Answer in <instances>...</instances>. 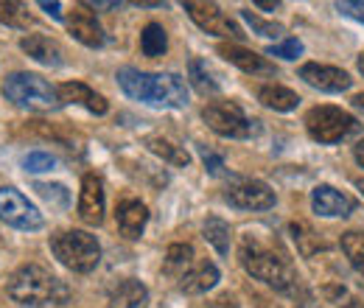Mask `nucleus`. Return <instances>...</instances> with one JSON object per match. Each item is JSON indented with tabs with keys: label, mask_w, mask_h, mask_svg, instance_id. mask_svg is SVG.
I'll return each instance as SVG.
<instances>
[{
	"label": "nucleus",
	"mask_w": 364,
	"mask_h": 308,
	"mask_svg": "<svg viewBox=\"0 0 364 308\" xmlns=\"http://www.w3.org/2000/svg\"><path fill=\"white\" fill-rule=\"evenodd\" d=\"M199 154H202V163H205V169H208V174L213 176H225L228 174V169H225V160L213 152V149H208V146H199Z\"/></svg>",
	"instance_id": "obj_34"
},
{
	"label": "nucleus",
	"mask_w": 364,
	"mask_h": 308,
	"mask_svg": "<svg viewBox=\"0 0 364 308\" xmlns=\"http://www.w3.org/2000/svg\"><path fill=\"white\" fill-rule=\"evenodd\" d=\"M6 292L17 306L26 308L62 306L70 297V289L40 264H23L20 269H14L6 283Z\"/></svg>",
	"instance_id": "obj_2"
},
{
	"label": "nucleus",
	"mask_w": 364,
	"mask_h": 308,
	"mask_svg": "<svg viewBox=\"0 0 364 308\" xmlns=\"http://www.w3.org/2000/svg\"><path fill=\"white\" fill-rule=\"evenodd\" d=\"M0 219L14 230H40L43 227V213L37 211L28 196H23L17 188L3 185L0 188Z\"/></svg>",
	"instance_id": "obj_9"
},
{
	"label": "nucleus",
	"mask_w": 364,
	"mask_h": 308,
	"mask_svg": "<svg viewBox=\"0 0 364 308\" xmlns=\"http://www.w3.org/2000/svg\"><path fill=\"white\" fill-rule=\"evenodd\" d=\"M225 202L238 211H269L274 208V191L261 179H235L225 191Z\"/></svg>",
	"instance_id": "obj_10"
},
{
	"label": "nucleus",
	"mask_w": 364,
	"mask_h": 308,
	"mask_svg": "<svg viewBox=\"0 0 364 308\" xmlns=\"http://www.w3.org/2000/svg\"><path fill=\"white\" fill-rule=\"evenodd\" d=\"M311 208L317 216H325V219H345L356 211V202L333 185H317L311 191Z\"/></svg>",
	"instance_id": "obj_12"
},
{
	"label": "nucleus",
	"mask_w": 364,
	"mask_h": 308,
	"mask_svg": "<svg viewBox=\"0 0 364 308\" xmlns=\"http://www.w3.org/2000/svg\"><path fill=\"white\" fill-rule=\"evenodd\" d=\"M149 306V289L135 280V277H127L121 280L112 294H109V308H146Z\"/></svg>",
	"instance_id": "obj_20"
},
{
	"label": "nucleus",
	"mask_w": 364,
	"mask_h": 308,
	"mask_svg": "<svg viewBox=\"0 0 364 308\" xmlns=\"http://www.w3.org/2000/svg\"><path fill=\"white\" fill-rule=\"evenodd\" d=\"M79 219L90 227L104 221V182L98 174L82 176V193H79Z\"/></svg>",
	"instance_id": "obj_13"
},
{
	"label": "nucleus",
	"mask_w": 364,
	"mask_h": 308,
	"mask_svg": "<svg viewBox=\"0 0 364 308\" xmlns=\"http://www.w3.org/2000/svg\"><path fill=\"white\" fill-rule=\"evenodd\" d=\"M0 23H6L11 28H26V26H31V14L23 3H3L0 0Z\"/></svg>",
	"instance_id": "obj_29"
},
{
	"label": "nucleus",
	"mask_w": 364,
	"mask_h": 308,
	"mask_svg": "<svg viewBox=\"0 0 364 308\" xmlns=\"http://www.w3.org/2000/svg\"><path fill=\"white\" fill-rule=\"evenodd\" d=\"M3 95L14 107L31 110V112H53L62 107L59 90L37 73H11L3 85Z\"/></svg>",
	"instance_id": "obj_4"
},
{
	"label": "nucleus",
	"mask_w": 364,
	"mask_h": 308,
	"mask_svg": "<svg viewBox=\"0 0 364 308\" xmlns=\"http://www.w3.org/2000/svg\"><path fill=\"white\" fill-rule=\"evenodd\" d=\"M202 118L205 124L222 137H230V140H252L261 134V121L247 115L235 101H210L205 110H202Z\"/></svg>",
	"instance_id": "obj_6"
},
{
	"label": "nucleus",
	"mask_w": 364,
	"mask_h": 308,
	"mask_svg": "<svg viewBox=\"0 0 364 308\" xmlns=\"http://www.w3.org/2000/svg\"><path fill=\"white\" fill-rule=\"evenodd\" d=\"M202 235H205V241H208L219 255H228L230 253L232 230H230V224L225 219H219V216H208L205 224H202Z\"/></svg>",
	"instance_id": "obj_25"
},
{
	"label": "nucleus",
	"mask_w": 364,
	"mask_h": 308,
	"mask_svg": "<svg viewBox=\"0 0 364 308\" xmlns=\"http://www.w3.org/2000/svg\"><path fill=\"white\" fill-rule=\"evenodd\" d=\"M166 48H168L166 28H163L160 23H149V26L143 28V34H140V51H143V56L157 59V56L166 53Z\"/></svg>",
	"instance_id": "obj_27"
},
{
	"label": "nucleus",
	"mask_w": 364,
	"mask_h": 308,
	"mask_svg": "<svg viewBox=\"0 0 364 308\" xmlns=\"http://www.w3.org/2000/svg\"><path fill=\"white\" fill-rule=\"evenodd\" d=\"M356 68H359V73L364 76V51L359 53V59H356Z\"/></svg>",
	"instance_id": "obj_40"
},
{
	"label": "nucleus",
	"mask_w": 364,
	"mask_h": 308,
	"mask_svg": "<svg viewBox=\"0 0 364 308\" xmlns=\"http://www.w3.org/2000/svg\"><path fill=\"white\" fill-rule=\"evenodd\" d=\"M339 308H364V300L362 297H345V300L339 303Z\"/></svg>",
	"instance_id": "obj_37"
},
{
	"label": "nucleus",
	"mask_w": 364,
	"mask_h": 308,
	"mask_svg": "<svg viewBox=\"0 0 364 308\" xmlns=\"http://www.w3.org/2000/svg\"><path fill=\"white\" fill-rule=\"evenodd\" d=\"M50 253L56 255V261L68 266L70 272L87 275L101 261V244L98 238L85 233V230H62L50 238Z\"/></svg>",
	"instance_id": "obj_5"
},
{
	"label": "nucleus",
	"mask_w": 364,
	"mask_h": 308,
	"mask_svg": "<svg viewBox=\"0 0 364 308\" xmlns=\"http://www.w3.org/2000/svg\"><path fill=\"white\" fill-rule=\"evenodd\" d=\"M40 9H46V11H48V14H50V17H56V20H62V11H59L62 6H59V3H48V0H43V3H40Z\"/></svg>",
	"instance_id": "obj_36"
},
{
	"label": "nucleus",
	"mask_w": 364,
	"mask_h": 308,
	"mask_svg": "<svg viewBox=\"0 0 364 308\" xmlns=\"http://www.w3.org/2000/svg\"><path fill=\"white\" fill-rule=\"evenodd\" d=\"M267 56H277V59L291 62V59L303 56V43H300V40H294V37H289V40H283V43L269 45V48H267Z\"/></svg>",
	"instance_id": "obj_32"
},
{
	"label": "nucleus",
	"mask_w": 364,
	"mask_h": 308,
	"mask_svg": "<svg viewBox=\"0 0 364 308\" xmlns=\"http://www.w3.org/2000/svg\"><path fill=\"white\" fill-rule=\"evenodd\" d=\"M143 143H146V149L151 154H157L160 160H166V163H171L177 169H188V163H191V154L185 149H180V146H174L171 140H166L163 134H149Z\"/></svg>",
	"instance_id": "obj_24"
},
{
	"label": "nucleus",
	"mask_w": 364,
	"mask_h": 308,
	"mask_svg": "<svg viewBox=\"0 0 364 308\" xmlns=\"http://www.w3.org/2000/svg\"><path fill=\"white\" fill-rule=\"evenodd\" d=\"M23 169H26L28 174H43V171L56 169V157L48 154V152H31V154L23 160Z\"/></svg>",
	"instance_id": "obj_31"
},
{
	"label": "nucleus",
	"mask_w": 364,
	"mask_h": 308,
	"mask_svg": "<svg viewBox=\"0 0 364 308\" xmlns=\"http://www.w3.org/2000/svg\"><path fill=\"white\" fill-rule=\"evenodd\" d=\"M118 227L127 238H140V233L146 230V221H149V208L140 202V199H124L118 205Z\"/></svg>",
	"instance_id": "obj_19"
},
{
	"label": "nucleus",
	"mask_w": 364,
	"mask_h": 308,
	"mask_svg": "<svg viewBox=\"0 0 364 308\" xmlns=\"http://www.w3.org/2000/svg\"><path fill=\"white\" fill-rule=\"evenodd\" d=\"M353 157H356V163H359V166L364 169V137L359 140V143H356V146H353Z\"/></svg>",
	"instance_id": "obj_38"
},
{
	"label": "nucleus",
	"mask_w": 364,
	"mask_h": 308,
	"mask_svg": "<svg viewBox=\"0 0 364 308\" xmlns=\"http://www.w3.org/2000/svg\"><path fill=\"white\" fill-rule=\"evenodd\" d=\"M193 264H196V253H193L191 244H171L168 247V253H166V275L180 280Z\"/></svg>",
	"instance_id": "obj_26"
},
{
	"label": "nucleus",
	"mask_w": 364,
	"mask_h": 308,
	"mask_svg": "<svg viewBox=\"0 0 364 308\" xmlns=\"http://www.w3.org/2000/svg\"><path fill=\"white\" fill-rule=\"evenodd\" d=\"M258 101L274 112H291L300 104V95L294 90L283 87V85H264L258 90Z\"/></svg>",
	"instance_id": "obj_23"
},
{
	"label": "nucleus",
	"mask_w": 364,
	"mask_h": 308,
	"mask_svg": "<svg viewBox=\"0 0 364 308\" xmlns=\"http://www.w3.org/2000/svg\"><path fill=\"white\" fill-rule=\"evenodd\" d=\"M185 11L188 17L205 31V34H213V37H225V40H244L247 34L238 28V23L228 17L216 3H199V0H188L185 3Z\"/></svg>",
	"instance_id": "obj_8"
},
{
	"label": "nucleus",
	"mask_w": 364,
	"mask_h": 308,
	"mask_svg": "<svg viewBox=\"0 0 364 308\" xmlns=\"http://www.w3.org/2000/svg\"><path fill=\"white\" fill-rule=\"evenodd\" d=\"M306 129L317 143L333 146V143H342L345 137H350L353 132H359V121L339 107L322 104V107H311L306 112Z\"/></svg>",
	"instance_id": "obj_7"
},
{
	"label": "nucleus",
	"mask_w": 364,
	"mask_h": 308,
	"mask_svg": "<svg viewBox=\"0 0 364 308\" xmlns=\"http://www.w3.org/2000/svg\"><path fill=\"white\" fill-rule=\"evenodd\" d=\"M188 79H191L193 90L202 92V95H219V90H222L219 73H216L205 59H191V65H188Z\"/></svg>",
	"instance_id": "obj_22"
},
{
	"label": "nucleus",
	"mask_w": 364,
	"mask_h": 308,
	"mask_svg": "<svg viewBox=\"0 0 364 308\" xmlns=\"http://www.w3.org/2000/svg\"><path fill=\"white\" fill-rule=\"evenodd\" d=\"M289 233H291V241L297 244V253L303 255V258H314L317 253H325L328 250V241L314 233L306 221H291L289 224Z\"/></svg>",
	"instance_id": "obj_21"
},
{
	"label": "nucleus",
	"mask_w": 364,
	"mask_h": 308,
	"mask_svg": "<svg viewBox=\"0 0 364 308\" xmlns=\"http://www.w3.org/2000/svg\"><path fill=\"white\" fill-rule=\"evenodd\" d=\"M238 261L241 266L261 283L272 286L277 292H291L297 286V275H294V266L289 264V258L283 253H277L274 247L264 244L258 235L247 233L241 238V247H238Z\"/></svg>",
	"instance_id": "obj_3"
},
{
	"label": "nucleus",
	"mask_w": 364,
	"mask_h": 308,
	"mask_svg": "<svg viewBox=\"0 0 364 308\" xmlns=\"http://www.w3.org/2000/svg\"><path fill=\"white\" fill-rule=\"evenodd\" d=\"M336 11L364 26V0H339L336 3Z\"/></svg>",
	"instance_id": "obj_35"
},
{
	"label": "nucleus",
	"mask_w": 364,
	"mask_h": 308,
	"mask_svg": "<svg viewBox=\"0 0 364 308\" xmlns=\"http://www.w3.org/2000/svg\"><path fill=\"white\" fill-rule=\"evenodd\" d=\"M339 247H342L345 258L350 261V266H353V269L364 277V233H356V230L342 233Z\"/></svg>",
	"instance_id": "obj_28"
},
{
	"label": "nucleus",
	"mask_w": 364,
	"mask_h": 308,
	"mask_svg": "<svg viewBox=\"0 0 364 308\" xmlns=\"http://www.w3.org/2000/svg\"><path fill=\"white\" fill-rule=\"evenodd\" d=\"M56 90H59V101L62 104H79L92 115H107V110H109L107 98L101 92H95L92 87H87V85H82V82H68V85H62Z\"/></svg>",
	"instance_id": "obj_16"
},
{
	"label": "nucleus",
	"mask_w": 364,
	"mask_h": 308,
	"mask_svg": "<svg viewBox=\"0 0 364 308\" xmlns=\"http://www.w3.org/2000/svg\"><path fill=\"white\" fill-rule=\"evenodd\" d=\"M356 188H359V191L364 193V176H362V179H356Z\"/></svg>",
	"instance_id": "obj_41"
},
{
	"label": "nucleus",
	"mask_w": 364,
	"mask_h": 308,
	"mask_svg": "<svg viewBox=\"0 0 364 308\" xmlns=\"http://www.w3.org/2000/svg\"><path fill=\"white\" fill-rule=\"evenodd\" d=\"M20 48L34 59V62H40V65H46V68H59L62 65V48L56 40H50L46 34H28V37H23L20 40Z\"/></svg>",
	"instance_id": "obj_18"
},
{
	"label": "nucleus",
	"mask_w": 364,
	"mask_h": 308,
	"mask_svg": "<svg viewBox=\"0 0 364 308\" xmlns=\"http://www.w3.org/2000/svg\"><path fill=\"white\" fill-rule=\"evenodd\" d=\"M219 53L228 62H232L235 68H241L244 73H250V76H274L277 73V68L267 56H261V53H255V51H250L244 45H222Z\"/></svg>",
	"instance_id": "obj_15"
},
{
	"label": "nucleus",
	"mask_w": 364,
	"mask_h": 308,
	"mask_svg": "<svg viewBox=\"0 0 364 308\" xmlns=\"http://www.w3.org/2000/svg\"><path fill=\"white\" fill-rule=\"evenodd\" d=\"M241 17L247 20V26L252 28V34H258V37H267V40H277V37H283V26L280 23H269V20H261L255 11H250V9H244L241 11Z\"/></svg>",
	"instance_id": "obj_30"
},
{
	"label": "nucleus",
	"mask_w": 364,
	"mask_h": 308,
	"mask_svg": "<svg viewBox=\"0 0 364 308\" xmlns=\"http://www.w3.org/2000/svg\"><path fill=\"white\" fill-rule=\"evenodd\" d=\"M216 283H219V269H216V264H210V261H196V264L191 266L180 280H177V289L185 292V294H205V292H210Z\"/></svg>",
	"instance_id": "obj_17"
},
{
	"label": "nucleus",
	"mask_w": 364,
	"mask_h": 308,
	"mask_svg": "<svg viewBox=\"0 0 364 308\" xmlns=\"http://www.w3.org/2000/svg\"><path fill=\"white\" fill-rule=\"evenodd\" d=\"M34 191H37L46 202H50V205H59V208H65V205H68V191H65L62 185H46V182H37V185H34Z\"/></svg>",
	"instance_id": "obj_33"
},
{
	"label": "nucleus",
	"mask_w": 364,
	"mask_h": 308,
	"mask_svg": "<svg viewBox=\"0 0 364 308\" xmlns=\"http://www.w3.org/2000/svg\"><path fill=\"white\" fill-rule=\"evenodd\" d=\"M350 104H353V110H356V112H362L364 115V92L353 95V101H350Z\"/></svg>",
	"instance_id": "obj_39"
},
{
	"label": "nucleus",
	"mask_w": 364,
	"mask_h": 308,
	"mask_svg": "<svg viewBox=\"0 0 364 308\" xmlns=\"http://www.w3.org/2000/svg\"><path fill=\"white\" fill-rule=\"evenodd\" d=\"M68 31L79 40L82 45H87V48H101V45L107 43V37H104V28H101V23L95 20V14L87 11L82 3L68 14Z\"/></svg>",
	"instance_id": "obj_14"
},
{
	"label": "nucleus",
	"mask_w": 364,
	"mask_h": 308,
	"mask_svg": "<svg viewBox=\"0 0 364 308\" xmlns=\"http://www.w3.org/2000/svg\"><path fill=\"white\" fill-rule=\"evenodd\" d=\"M300 79L309 87L319 90V92H345V90H350V85H353V79L342 68L319 65V62H306L300 68Z\"/></svg>",
	"instance_id": "obj_11"
},
{
	"label": "nucleus",
	"mask_w": 364,
	"mask_h": 308,
	"mask_svg": "<svg viewBox=\"0 0 364 308\" xmlns=\"http://www.w3.org/2000/svg\"><path fill=\"white\" fill-rule=\"evenodd\" d=\"M118 85L129 98L149 107H163V110L188 107V87L177 73H146L137 68H121Z\"/></svg>",
	"instance_id": "obj_1"
}]
</instances>
